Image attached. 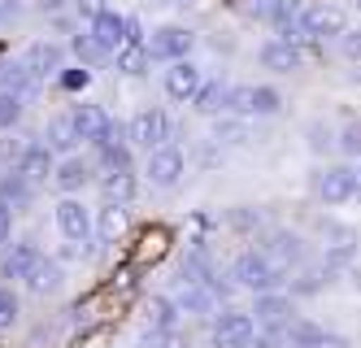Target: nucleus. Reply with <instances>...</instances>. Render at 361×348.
Returning a JSON list of instances; mask_svg holds the SVG:
<instances>
[{
  "mask_svg": "<svg viewBox=\"0 0 361 348\" xmlns=\"http://www.w3.org/2000/svg\"><path fill=\"white\" fill-rule=\"evenodd\" d=\"M100 192H105V200H114V205L135 200V174L131 170H109L100 179Z\"/></svg>",
  "mask_w": 361,
  "mask_h": 348,
  "instance_id": "obj_28",
  "label": "nucleus"
},
{
  "mask_svg": "<svg viewBox=\"0 0 361 348\" xmlns=\"http://www.w3.org/2000/svg\"><path fill=\"white\" fill-rule=\"evenodd\" d=\"M122 235H126V209L109 200L105 209H100V218H96V239L100 244H118Z\"/></svg>",
  "mask_w": 361,
  "mask_h": 348,
  "instance_id": "obj_26",
  "label": "nucleus"
},
{
  "mask_svg": "<svg viewBox=\"0 0 361 348\" xmlns=\"http://www.w3.org/2000/svg\"><path fill=\"white\" fill-rule=\"evenodd\" d=\"M178 301H170V296H152L148 301V327H161V331H174L178 327Z\"/></svg>",
  "mask_w": 361,
  "mask_h": 348,
  "instance_id": "obj_32",
  "label": "nucleus"
},
{
  "mask_svg": "<svg viewBox=\"0 0 361 348\" xmlns=\"http://www.w3.org/2000/svg\"><path fill=\"white\" fill-rule=\"evenodd\" d=\"M283 40L292 44H305V40H335L348 31V18L344 9H331V5H309V9H296L288 22L279 26Z\"/></svg>",
  "mask_w": 361,
  "mask_h": 348,
  "instance_id": "obj_1",
  "label": "nucleus"
},
{
  "mask_svg": "<svg viewBox=\"0 0 361 348\" xmlns=\"http://www.w3.org/2000/svg\"><path fill=\"white\" fill-rule=\"evenodd\" d=\"M131 144H140V148H161L166 140H170V118L161 114V109H144V114H135L131 118Z\"/></svg>",
  "mask_w": 361,
  "mask_h": 348,
  "instance_id": "obj_9",
  "label": "nucleus"
},
{
  "mask_svg": "<svg viewBox=\"0 0 361 348\" xmlns=\"http://www.w3.org/2000/svg\"><path fill=\"white\" fill-rule=\"evenodd\" d=\"M353 196H361L357 166H326V170H318V200H326V205H348Z\"/></svg>",
  "mask_w": 361,
  "mask_h": 348,
  "instance_id": "obj_6",
  "label": "nucleus"
},
{
  "mask_svg": "<svg viewBox=\"0 0 361 348\" xmlns=\"http://www.w3.org/2000/svg\"><path fill=\"white\" fill-rule=\"evenodd\" d=\"M70 52H74V57H79L83 66H100V61L109 57V52L100 48L96 40H92V31H83V35H74V40H70Z\"/></svg>",
  "mask_w": 361,
  "mask_h": 348,
  "instance_id": "obj_35",
  "label": "nucleus"
},
{
  "mask_svg": "<svg viewBox=\"0 0 361 348\" xmlns=\"http://www.w3.org/2000/svg\"><path fill=\"white\" fill-rule=\"evenodd\" d=\"M183 170H188L183 148H174V144L152 148V152H148V166H144V174H148L152 187H174L178 179H183Z\"/></svg>",
  "mask_w": 361,
  "mask_h": 348,
  "instance_id": "obj_7",
  "label": "nucleus"
},
{
  "mask_svg": "<svg viewBox=\"0 0 361 348\" xmlns=\"http://www.w3.org/2000/svg\"><path fill=\"white\" fill-rule=\"evenodd\" d=\"M252 318H257V327H292L296 323V318H292V301L283 296V292H262Z\"/></svg>",
  "mask_w": 361,
  "mask_h": 348,
  "instance_id": "obj_16",
  "label": "nucleus"
},
{
  "mask_svg": "<svg viewBox=\"0 0 361 348\" xmlns=\"http://www.w3.org/2000/svg\"><path fill=\"white\" fill-rule=\"evenodd\" d=\"M57 227H61L66 239H79V244H83V239L92 235V213H87V205L74 200V196H66L57 205Z\"/></svg>",
  "mask_w": 361,
  "mask_h": 348,
  "instance_id": "obj_15",
  "label": "nucleus"
},
{
  "mask_svg": "<svg viewBox=\"0 0 361 348\" xmlns=\"http://www.w3.org/2000/svg\"><path fill=\"white\" fill-rule=\"evenodd\" d=\"M44 144L48 148H53V152H74V148H79V131H74V118L70 114H61V118H53V122H48V131H44Z\"/></svg>",
  "mask_w": 361,
  "mask_h": 348,
  "instance_id": "obj_23",
  "label": "nucleus"
},
{
  "mask_svg": "<svg viewBox=\"0 0 361 348\" xmlns=\"http://www.w3.org/2000/svg\"><path fill=\"white\" fill-rule=\"evenodd\" d=\"M340 152H361V122H344L340 126Z\"/></svg>",
  "mask_w": 361,
  "mask_h": 348,
  "instance_id": "obj_40",
  "label": "nucleus"
},
{
  "mask_svg": "<svg viewBox=\"0 0 361 348\" xmlns=\"http://www.w3.org/2000/svg\"><path fill=\"white\" fill-rule=\"evenodd\" d=\"M257 61H262L266 70H274V74H292V70H300V61H305V48L279 35V40H266V44H262Z\"/></svg>",
  "mask_w": 361,
  "mask_h": 348,
  "instance_id": "obj_12",
  "label": "nucleus"
},
{
  "mask_svg": "<svg viewBox=\"0 0 361 348\" xmlns=\"http://www.w3.org/2000/svg\"><path fill=\"white\" fill-rule=\"evenodd\" d=\"M257 222H262V218H257L252 209H235V213H231V227H240V231H252Z\"/></svg>",
  "mask_w": 361,
  "mask_h": 348,
  "instance_id": "obj_45",
  "label": "nucleus"
},
{
  "mask_svg": "<svg viewBox=\"0 0 361 348\" xmlns=\"http://www.w3.org/2000/svg\"><path fill=\"white\" fill-rule=\"evenodd\" d=\"M87 70H70V74H61V88H70V92H79V88H87Z\"/></svg>",
  "mask_w": 361,
  "mask_h": 348,
  "instance_id": "obj_47",
  "label": "nucleus"
},
{
  "mask_svg": "<svg viewBox=\"0 0 361 348\" xmlns=\"http://www.w3.org/2000/svg\"><path fill=\"white\" fill-rule=\"evenodd\" d=\"M257 340V318L244 309H222L214 318V348H252Z\"/></svg>",
  "mask_w": 361,
  "mask_h": 348,
  "instance_id": "obj_3",
  "label": "nucleus"
},
{
  "mask_svg": "<svg viewBox=\"0 0 361 348\" xmlns=\"http://www.w3.org/2000/svg\"><path fill=\"white\" fill-rule=\"evenodd\" d=\"M226 100H231V88L222 83V78H209V83L196 92L192 109H196V114H204V118H218V114H231V109H226Z\"/></svg>",
  "mask_w": 361,
  "mask_h": 348,
  "instance_id": "obj_21",
  "label": "nucleus"
},
{
  "mask_svg": "<svg viewBox=\"0 0 361 348\" xmlns=\"http://www.w3.org/2000/svg\"><path fill=\"white\" fill-rule=\"evenodd\" d=\"M353 287H357V292H361V270H353Z\"/></svg>",
  "mask_w": 361,
  "mask_h": 348,
  "instance_id": "obj_50",
  "label": "nucleus"
},
{
  "mask_svg": "<svg viewBox=\"0 0 361 348\" xmlns=\"http://www.w3.org/2000/svg\"><path fill=\"white\" fill-rule=\"evenodd\" d=\"M13 166L27 174L31 183H48L57 174V162H53V148H48V144H27V152H22Z\"/></svg>",
  "mask_w": 361,
  "mask_h": 348,
  "instance_id": "obj_17",
  "label": "nucleus"
},
{
  "mask_svg": "<svg viewBox=\"0 0 361 348\" xmlns=\"http://www.w3.org/2000/svg\"><path fill=\"white\" fill-rule=\"evenodd\" d=\"M326 257H322V270L331 275V279H340L348 265L357 261V235L348 231V227H326Z\"/></svg>",
  "mask_w": 361,
  "mask_h": 348,
  "instance_id": "obj_8",
  "label": "nucleus"
},
{
  "mask_svg": "<svg viewBox=\"0 0 361 348\" xmlns=\"http://www.w3.org/2000/svg\"><path fill=\"white\" fill-rule=\"evenodd\" d=\"M105 9H109V0H74V13H79L83 22H96Z\"/></svg>",
  "mask_w": 361,
  "mask_h": 348,
  "instance_id": "obj_42",
  "label": "nucleus"
},
{
  "mask_svg": "<svg viewBox=\"0 0 361 348\" xmlns=\"http://www.w3.org/2000/svg\"><path fill=\"white\" fill-rule=\"evenodd\" d=\"M140 348H183V344H178V335H174V331H161V327H148V331L140 335Z\"/></svg>",
  "mask_w": 361,
  "mask_h": 348,
  "instance_id": "obj_37",
  "label": "nucleus"
},
{
  "mask_svg": "<svg viewBox=\"0 0 361 348\" xmlns=\"http://www.w3.org/2000/svg\"><path fill=\"white\" fill-rule=\"evenodd\" d=\"M214 140L218 144H248V126L240 114H218L214 118Z\"/></svg>",
  "mask_w": 361,
  "mask_h": 348,
  "instance_id": "obj_31",
  "label": "nucleus"
},
{
  "mask_svg": "<svg viewBox=\"0 0 361 348\" xmlns=\"http://www.w3.org/2000/svg\"><path fill=\"white\" fill-rule=\"evenodd\" d=\"M148 48L144 44H126L122 52H118V70L122 74H131V78H140V74H148Z\"/></svg>",
  "mask_w": 361,
  "mask_h": 348,
  "instance_id": "obj_34",
  "label": "nucleus"
},
{
  "mask_svg": "<svg viewBox=\"0 0 361 348\" xmlns=\"http://www.w3.org/2000/svg\"><path fill=\"white\" fill-rule=\"evenodd\" d=\"M13 323H18V296L9 287H0V331L13 327Z\"/></svg>",
  "mask_w": 361,
  "mask_h": 348,
  "instance_id": "obj_39",
  "label": "nucleus"
},
{
  "mask_svg": "<svg viewBox=\"0 0 361 348\" xmlns=\"http://www.w3.org/2000/svg\"><path fill=\"white\" fill-rule=\"evenodd\" d=\"M87 31H92V40L109 52V57H118V52L126 48V18L122 13H114V9H105L96 22H87Z\"/></svg>",
  "mask_w": 361,
  "mask_h": 348,
  "instance_id": "obj_14",
  "label": "nucleus"
},
{
  "mask_svg": "<svg viewBox=\"0 0 361 348\" xmlns=\"http://www.w3.org/2000/svg\"><path fill=\"white\" fill-rule=\"evenodd\" d=\"M39 78L27 70V61H0V92H18V96H35Z\"/></svg>",
  "mask_w": 361,
  "mask_h": 348,
  "instance_id": "obj_22",
  "label": "nucleus"
},
{
  "mask_svg": "<svg viewBox=\"0 0 361 348\" xmlns=\"http://www.w3.org/2000/svg\"><path fill=\"white\" fill-rule=\"evenodd\" d=\"M326 283H335V279L322 270V261H318V265H309V270H296L292 292H296V296H318V292H322Z\"/></svg>",
  "mask_w": 361,
  "mask_h": 348,
  "instance_id": "obj_33",
  "label": "nucleus"
},
{
  "mask_svg": "<svg viewBox=\"0 0 361 348\" xmlns=\"http://www.w3.org/2000/svg\"><path fill=\"white\" fill-rule=\"evenodd\" d=\"M340 52H344L348 61H361V26H353V31L340 35Z\"/></svg>",
  "mask_w": 361,
  "mask_h": 348,
  "instance_id": "obj_41",
  "label": "nucleus"
},
{
  "mask_svg": "<svg viewBox=\"0 0 361 348\" xmlns=\"http://www.w3.org/2000/svg\"><path fill=\"white\" fill-rule=\"evenodd\" d=\"M35 5H39V9H44V13H57V9H61V5H66V0H35Z\"/></svg>",
  "mask_w": 361,
  "mask_h": 348,
  "instance_id": "obj_49",
  "label": "nucleus"
},
{
  "mask_svg": "<svg viewBox=\"0 0 361 348\" xmlns=\"http://www.w3.org/2000/svg\"><path fill=\"white\" fill-rule=\"evenodd\" d=\"M226 109L240 114V118H270V114L283 109V96L274 88H248V83H240V88H231Z\"/></svg>",
  "mask_w": 361,
  "mask_h": 348,
  "instance_id": "obj_4",
  "label": "nucleus"
},
{
  "mask_svg": "<svg viewBox=\"0 0 361 348\" xmlns=\"http://www.w3.org/2000/svg\"><path fill=\"white\" fill-rule=\"evenodd\" d=\"M309 348H353V344H348L344 335H335V331H322V335H318L314 344H309Z\"/></svg>",
  "mask_w": 361,
  "mask_h": 348,
  "instance_id": "obj_46",
  "label": "nucleus"
},
{
  "mask_svg": "<svg viewBox=\"0 0 361 348\" xmlns=\"http://www.w3.org/2000/svg\"><path fill=\"white\" fill-rule=\"evenodd\" d=\"M305 144L314 148L318 157H326V152L340 148V131H335L331 122H322V118H318V122H309V126H305Z\"/></svg>",
  "mask_w": 361,
  "mask_h": 348,
  "instance_id": "obj_29",
  "label": "nucleus"
},
{
  "mask_svg": "<svg viewBox=\"0 0 361 348\" xmlns=\"http://www.w3.org/2000/svg\"><path fill=\"white\" fill-rule=\"evenodd\" d=\"M87 179H92V166L83 162V157H74V152L66 157V162L57 166V174H53V183L61 187V192H79Z\"/></svg>",
  "mask_w": 361,
  "mask_h": 348,
  "instance_id": "obj_27",
  "label": "nucleus"
},
{
  "mask_svg": "<svg viewBox=\"0 0 361 348\" xmlns=\"http://www.w3.org/2000/svg\"><path fill=\"white\" fill-rule=\"evenodd\" d=\"M170 253V231L166 227H148L140 235V248H135V265H152V261H161Z\"/></svg>",
  "mask_w": 361,
  "mask_h": 348,
  "instance_id": "obj_25",
  "label": "nucleus"
},
{
  "mask_svg": "<svg viewBox=\"0 0 361 348\" xmlns=\"http://www.w3.org/2000/svg\"><path fill=\"white\" fill-rule=\"evenodd\" d=\"M252 348H288V327H257Z\"/></svg>",
  "mask_w": 361,
  "mask_h": 348,
  "instance_id": "obj_38",
  "label": "nucleus"
},
{
  "mask_svg": "<svg viewBox=\"0 0 361 348\" xmlns=\"http://www.w3.org/2000/svg\"><path fill=\"white\" fill-rule=\"evenodd\" d=\"M105 340H109V331H87V335H79V340H74V348H105Z\"/></svg>",
  "mask_w": 361,
  "mask_h": 348,
  "instance_id": "obj_44",
  "label": "nucleus"
},
{
  "mask_svg": "<svg viewBox=\"0 0 361 348\" xmlns=\"http://www.w3.org/2000/svg\"><path fill=\"white\" fill-rule=\"evenodd\" d=\"M204 88V74H200V66L196 61H170V70H166V96L170 100H196V92Z\"/></svg>",
  "mask_w": 361,
  "mask_h": 348,
  "instance_id": "obj_11",
  "label": "nucleus"
},
{
  "mask_svg": "<svg viewBox=\"0 0 361 348\" xmlns=\"http://www.w3.org/2000/svg\"><path fill=\"white\" fill-rule=\"evenodd\" d=\"M174 301H178V309H183V313H200L204 318V313L218 309L222 296H218V287H209V283H183V292H178Z\"/></svg>",
  "mask_w": 361,
  "mask_h": 348,
  "instance_id": "obj_18",
  "label": "nucleus"
},
{
  "mask_svg": "<svg viewBox=\"0 0 361 348\" xmlns=\"http://www.w3.org/2000/svg\"><path fill=\"white\" fill-rule=\"evenodd\" d=\"M192 44H196V35L188 31V26H157V31L144 40L152 61H183L192 52Z\"/></svg>",
  "mask_w": 361,
  "mask_h": 348,
  "instance_id": "obj_5",
  "label": "nucleus"
},
{
  "mask_svg": "<svg viewBox=\"0 0 361 348\" xmlns=\"http://www.w3.org/2000/svg\"><path fill=\"white\" fill-rule=\"evenodd\" d=\"M9 235H13V205L0 200V244H9Z\"/></svg>",
  "mask_w": 361,
  "mask_h": 348,
  "instance_id": "obj_43",
  "label": "nucleus"
},
{
  "mask_svg": "<svg viewBox=\"0 0 361 348\" xmlns=\"http://www.w3.org/2000/svg\"><path fill=\"white\" fill-rule=\"evenodd\" d=\"M231 279L262 296V292H274V287L288 283V270H279V265H274L262 248H252V253H240V257H235V265H231Z\"/></svg>",
  "mask_w": 361,
  "mask_h": 348,
  "instance_id": "obj_2",
  "label": "nucleus"
},
{
  "mask_svg": "<svg viewBox=\"0 0 361 348\" xmlns=\"http://www.w3.org/2000/svg\"><path fill=\"white\" fill-rule=\"evenodd\" d=\"M57 283H61V261H53V257H39V261H35V270L27 275V287L44 296V292H53Z\"/></svg>",
  "mask_w": 361,
  "mask_h": 348,
  "instance_id": "obj_30",
  "label": "nucleus"
},
{
  "mask_svg": "<svg viewBox=\"0 0 361 348\" xmlns=\"http://www.w3.org/2000/svg\"><path fill=\"white\" fill-rule=\"evenodd\" d=\"M22 13V0H0V22H13Z\"/></svg>",
  "mask_w": 361,
  "mask_h": 348,
  "instance_id": "obj_48",
  "label": "nucleus"
},
{
  "mask_svg": "<svg viewBox=\"0 0 361 348\" xmlns=\"http://www.w3.org/2000/svg\"><path fill=\"white\" fill-rule=\"evenodd\" d=\"M74 118V131H79V140H87V144H105L109 140V131H114V118L100 109V104H79V109L70 114Z\"/></svg>",
  "mask_w": 361,
  "mask_h": 348,
  "instance_id": "obj_13",
  "label": "nucleus"
},
{
  "mask_svg": "<svg viewBox=\"0 0 361 348\" xmlns=\"http://www.w3.org/2000/svg\"><path fill=\"white\" fill-rule=\"evenodd\" d=\"M39 257H44V253L31 244V239H27V244H13V248L5 253V261H0V275H5V279H27V275L35 270Z\"/></svg>",
  "mask_w": 361,
  "mask_h": 348,
  "instance_id": "obj_20",
  "label": "nucleus"
},
{
  "mask_svg": "<svg viewBox=\"0 0 361 348\" xmlns=\"http://www.w3.org/2000/svg\"><path fill=\"white\" fill-rule=\"evenodd\" d=\"M22 61H27V70H31L35 78H48V74L61 70V48H57V44H31Z\"/></svg>",
  "mask_w": 361,
  "mask_h": 348,
  "instance_id": "obj_24",
  "label": "nucleus"
},
{
  "mask_svg": "<svg viewBox=\"0 0 361 348\" xmlns=\"http://www.w3.org/2000/svg\"><path fill=\"white\" fill-rule=\"evenodd\" d=\"M262 253L279 265V270H300L305 265V239L296 231H274V235H266Z\"/></svg>",
  "mask_w": 361,
  "mask_h": 348,
  "instance_id": "obj_10",
  "label": "nucleus"
},
{
  "mask_svg": "<svg viewBox=\"0 0 361 348\" xmlns=\"http://www.w3.org/2000/svg\"><path fill=\"white\" fill-rule=\"evenodd\" d=\"M0 200L5 205H13V209H27L31 200H35V183L22 174L18 166L9 170V174H0Z\"/></svg>",
  "mask_w": 361,
  "mask_h": 348,
  "instance_id": "obj_19",
  "label": "nucleus"
},
{
  "mask_svg": "<svg viewBox=\"0 0 361 348\" xmlns=\"http://www.w3.org/2000/svg\"><path fill=\"white\" fill-rule=\"evenodd\" d=\"M22 100H27V96H18V92H0V131L18 126V118H22Z\"/></svg>",
  "mask_w": 361,
  "mask_h": 348,
  "instance_id": "obj_36",
  "label": "nucleus"
},
{
  "mask_svg": "<svg viewBox=\"0 0 361 348\" xmlns=\"http://www.w3.org/2000/svg\"><path fill=\"white\" fill-rule=\"evenodd\" d=\"M357 183H361V162H357Z\"/></svg>",
  "mask_w": 361,
  "mask_h": 348,
  "instance_id": "obj_51",
  "label": "nucleus"
}]
</instances>
